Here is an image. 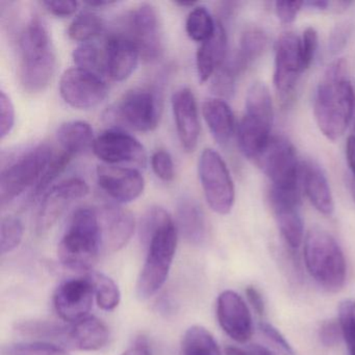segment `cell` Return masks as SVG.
<instances>
[{
	"instance_id": "1",
	"label": "cell",
	"mask_w": 355,
	"mask_h": 355,
	"mask_svg": "<svg viewBox=\"0 0 355 355\" xmlns=\"http://www.w3.org/2000/svg\"><path fill=\"white\" fill-rule=\"evenodd\" d=\"M141 239L148 251L137 282V294L148 299L167 279L178 246V227L165 209L151 207L143 217Z\"/></svg>"
},
{
	"instance_id": "2",
	"label": "cell",
	"mask_w": 355,
	"mask_h": 355,
	"mask_svg": "<svg viewBox=\"0 0 355 355\" xmlns=\"http://www.w3.org/2000/svg\"><path fill=\"white\" fill-rule=\"evenodd\" d=\"M354 109L355 95L347 62L334 60L326 68L315 91L313 114L318 128L328 140H338L348 128Z\"/></svg>"
},
{
	"instance_id": "3",
	"label": "cell",
	"mask_w": 355,
	"mask_h": 355,
	"mask_svg": "<svg viewBox=\"0 0 355 355\" xmlns=\"http://www.w3.org/2000/svg\"><path fill=\"white\" fill-rule=\"evenodd\" d=\"M20 84L28 93H39L53 80L57 65L49 28L40 16L32 15L17 38Z\"/></svg>"
},
{
	"instance_id": "4",
	"label": "cell",
	"mask_w": 355,
	"mask_h": 355,
	"mask_svg": "<svg viewBox=\"0 0 355 355\" xmlns=\"http://www.w3.org/2000/svg\"><path fill=\"white\" fill-rule=\"evenodd\" d=\"M101 247L96 209L95 207L76 209L58 247V257L62 265L74 271L92 269Z\"/></svg>"
},
{
	"instance_id": "5",
	"label": "cell",
	"mask_w": 355,
	"mask_h": 355,
	"mask_svg": "<svg viewBox=\"0 0 355 355\" xmlns=\"http://www.w3.org/2000/svg\"><path fill=\"white\" fill-rule=\"evenodd\" d=\"M273 118V103L269 89L263 83H254L247 92L245 114L238 126L241 151L254 163L271 140Z\"/></svg>"
},
{
	"instance_id": "6",
	"label": "cell",
	"mask_w": 355,
	"mask_h": 355,
	"mask_svg": "<svg viewBox=\"0 0 355 355\" xmlns=\"http://www.w3.org/2000/svg\"><path fill=\"white\" fill-rule=\"evenodd\" d=\"M303 255L307 272L321 288L331 293L344 288L346 259L331 234L320 228L309 230L304 239Z\"/></svg>"
},
{
	"instance_id": "7",
	"label": "cell",
	"mask_w": 355,
	"mask_h": 355,
	"mask_svg": "<svg viewBox=\"0 0 355 355\" xmlns=\"http://www.w3.org/2000/svg\"><path fill=\"white\" fill-rule=\"evenodd\" d=\"M162 115V97L153 88H135L107 110L105 119L137 132H153Z\"/></svg>"
},
{
	"instance_id": "8",
	"label": "cell",
	"mask_w": 355,
	"mask_h": 355,
	"mask_svg": "<svg viewBox=\"0 0 355 355\" xmlns=\"http://www.w3.org/2000/svg\"><path fill=\"white\" fill-rule=\"evenodd\" d=\"M53 157L51 147L41 144L22 153L3 168L0 175L1 207L13 202L22 193L38 184Z\"/></svg>"
},
{
	"instance_id": "9",
	"label": "cell",
	"mask_w": 355,
	"mask_h": 355,
	"mask_svg": "<svg viewBox=\"0 0 355 355\" xmlns=\"http://www.w3.org/2000/svg\"><path fill=\"white\" fill-rule=\"evenodd\" d=\"M114 33L132 41L144 61L155 62L163 55L161 20L157 9L149 3H142L128 12Z\"/></svg>"
},
{
	"instance_id": "10",
	"label": "cell",
	"mask_w": 355,
	"mask_h": 355,
	"mask_svg": "<svg viewBox=\"0 0 355 355\" xmlns=\"http://www.w3.org/2000/svg\"><path fill=\"white\" fill-rule=\"evenodd\" d=\"M279 192L299 193L300 164L292 143L282 136L272 137L261 157L255 162Z\"/></svg>"
},
{
	"instance_id": "11",
	"label": "cell",
	"mask_w": 355,
	"mask_h": 355,
	"mask_svg": "<svg viewBox=\"0 0 355 355\" xmlns=\"http://www.w3.org/2000/svg\"><path fill=\"white\" fill-rule=\"evenodd\" d=\"M198 174L209 207L219 215L230 214L236 192L234 180L221 155L214 149H205L199 159Z\"/></svg>"
},
{
	"instance_id": "12",
	"label": "cell",
	"mask_w": 355,
	"mask_h": 355,
	"mask_svg": "<svg viewBox=\"0 0 355 355\" xmlns=\"http://www.w3.org/2000/svg\"><path fill=\"white\" fill-rule=\"evenodd\" d=\"M107 86L101 76L80 68H71L62 74L60 94L74 109L97 107L107 97Z\"/></svg>"
},
{
	"instance_id": "13",
	"label": "cell",
	"mask_w": 355,
	"mask_h": 355,
	"mask_svg": "<svg viewBox=\"0 0 355 355\" xmlns=\"http://www.w3.org/2000/svg\"><path fill=\"white\" fill-rule=\"evenodd\" d=\"M305 68L301 53V39L293 33H284L275 43L273 83L282 97H288Z\"/></svg>"
},
{
	"instance_id": "14",
	"label": "cell",
	"mask_w": 355,
	"mask_h": 355,
	"mask_svg": "<svg viewBox=\"0 0 355 355\" xmlns=\"http://www.w3.org/2000/svg\"><path fill=\"white\" fill-rule=\"evenodd\" d=\"M93 153L107 165H132L145 167L147 162L144 146L132 135L120 130H109L95 139Z\"/></svg>"
},
{
	"instance_id": "15",
	"label": "cell",
	"mask_w": 355,
	"mask_h": 355,
	"mask_svg": "<svg viewBox=\"0 0 355 355\" xmlns=\"http://www.w3.org/2000/svg\"><path fill=\"white\" fill-rule=\"evenodd\" d=\"M89 194V186L80 178H70L51 188L45 194L37 216L38 234L47 232L61 217L68 205Z\"/></svg>"
},
{
	"instance_id": "16",
	"label": "cell",
	"mask_w": 355,
	"mask_h": 355,
	"mask_svg": "<svg viewBox=\"0 0 355 355\" xmlns=\"http://www.w3.org/2000/svg\"><path fill=\"white\" fill-rule=\"evenodd\" d=\"M92 284L86 278H73L63 282L53 295L55 311L64 321L78 323L88 317L93 304Z\"/></svg>"
},
{
	"instance_id": "17",
	"label": "cell",
	"mask_w": 355,
	"mask_h": 355,
	"mask_svg": "<svg viewBox=\"0 0 355 355\" xmlns=\"http://www.w3.org/2000/svg\"><path fill=\"white\" fill-rule=\"evenodd\" d=\"M217 318L223 331L238 343H246L253 334V321L244 299L234 291L218 297Z\"/></svg>"
},
{
	"instance_id": "18",
	"label": "cell",
	"mask_w": 355,
	"mask_h": 355,
	"mask_svg": "<svg viewBox=\"0 0 355 355\" xmlns=\"http://www.w3.org/2000/svg\"><path fill=\"white\" fill-rule=\"evenodd\" d=\"M96 174L101 190L117 202H132L144 191V178L135 168L105 164L97 167Z\"/></svg>"
},
{
	"instance_id": "19",
	"label": "cell",
	"mask_w": 355,
	"mask_h": 355,
	"mask_svg": "<svg viewBox=\"0 0 355 355\" xmlns=\"http://www.w3.org/2000/svg\"><path fill=\"white\" fill-rule=\"evenodd\" d=\"M95 209L101 230V246L110 252L119 251L134 234V216L116 205H103Z\"/></svg>"
},
{
	"instance_id": "20",
	"label": "cell",
	"mask_w": 355,
	"mask_h": 355,
	"mask_svg": "<svg viewBox=\"0 0 355 355\" xmlns=\"http://www.w3.org/2000/svg\"><path fill=\"white\" fill-rule=\"evenodd\" d=\"M269 200L284 242L290 249H298L304 238L303 221L298 211L300 193L288 194L271 188Z\"/></svg>"
},
{
	"instance_id": "21",
	"label": "cell",
	"mask_w": 355,
	"mask_h": 355,
	"mask_svg": "<svg viewBox=\"0 0 355 355\" xmlns=\"http://www.w3.org/2000/svg\"><path fill=\"white\" fill-rule=\"evenodd\" d=\"M172 111L182 149L193 153L200 136L198 107L191 89L180 88L172 96Z\"/></svg>"
},
{
	"instance_id": "22",
	"label": "cell",
	"mask_w": 355,
	"mask_h": 355,
	"mask_svg": "<svg viewBox=\"0 0 355 355\" xmlns=\"http://www.w3.org/2000/svg\"><path fill=\"white\" fill-rule=\"evenodd\" d=\"M103 55L105 76L115 82H123L130 78L140 59L136 45L115 33H112L105 40Z\"/></svg>"
},
{
	"instance_id": "23",
	"label": "cell",
	"mask_w": 355,
	"mask_h": 355,
	"mask_svg": "<svg viewBox=\"0 0 355 355\" xmlns=\"http://www.w3.org/2000/svg\"><path fill=\"white\" fill-rule=\"evenodd\" d=\"M300 180L309 202L322 215L331 216L334 201L329 182L322 168L313 161L300 163Z\"/></svg>"
},
{
	"instance_id": "24",
	"label": "cell",
	"mask_w": 355,
	"mask_h": 355,
	"mask_svg": "<svg viewBox=\"0 0 355 355\" xmlns=\"http://www.w3.org/2000/svg\"><path fill=\"white\" fill-rule=\"evenodd\" d=\"M227 34L223 24L218 20L215 34L201 43L196 53V68L199 82L205 83L225 63Z\"/></svg>"
},
{
	"instance_id": "25",
	"label": "cell",
	"mask_w": 355,
	"mask_h": 355,
	"mask_svg": "<svg viewBox=\"0 0 355 355\" xmlns=\"http://www.w3.org/2000/svg\"><path fill=\"white\" fill-rule=\"evenodd\" d=\"M110 332L107 325L96 317L80 320L69 328L67 346L83 351H96L109 342Z\"/></svg>"
},
{
	"instance_id": "26",
	"label": "cell",
	"mask_w": 355,
	"mask_h": 355,
	"mask_svg": "<svg viewBox=\"0 0 355 355\" xmlns=\"http://www.w3.org/2000/svg\"><path fill=\"white\" fill-rule=\"evenodd\" d=\"M203 118L220 145H226L232 140L236 130V120L227 103L222 99H207L202 105Z\"/></svg>"
},
{
	"instance_id": "27",
	"label": "cell",
	"mask_w": 355,
	"mask_h": 355,
	"mask_svg": "<svg viewBox=\"0 0 355 355\" xmlns=\"http://www.w3.org/2000/svg\"><path fill=\"white\" fill-rule=\"evenodd\" d=\"M178 226L184 238L191 244L200 245L207 236V220L201 207L191 198H182L178 202Z\"/></svg>"
},
{
	"instance_id": "28",
	"label": "cell",
	"mask_w": 355,
	"mask_h": 355,
	"mask_svg": "<svg viewBox=\"0 0 355 355\" xmlns=\"http://www.w3.org/2000/svg\"><path fill=\"white\" fill-rule=\"evenodd\" d=\"M269 39L261 28L251 26L241 35L240 44L234 58L228 60L232 68L240 76L253 62L257 61L268 47Z\"/></svg>"
},
{
	"instance_id": "29",
	"label": "cell",
	"mask_w": 355,
	"mask_h": 355,
	"mask_svg": "<svg viewBox=\"0 0 355 355\" xmlns=\"http://www.w3.org/2000/svg\"><path fill=\"white\" fill-rule=\"evenodd\" d=\"M57 139L63 151L72 157L92 148L95 141L93 128L85 121H69L62 124L58 130Z\"/></svg>"
},
{
	"instance_id": "30",
	"label": "cell",
	"mask_w": 355,
	"mask_h": 355,
	"mask_svg": "<svg viewBox=\"0 0 355 355\" xmlns=\"http://www.w3.org/2000/svg\"><path fill=\"white\" fill-rule=\"evenodd\" d=\"M182 352V355H222L213 334L201 326H192L184 332Z\"/></svg>"
},
{
	"instance_id": "31",
	"label": "cell",
	"mask_w": 355,
	"mask_h": 355,
	"mask_svg": "<svg viewBox=\"0 0 355 355\" xmlns=\"http://www.w3.org/2000/svg\"><path fill=\"white\" fill-rule=\"evenodd\" d=\"M105 22L103 18L90 11L78 14L68 28L70 39L76 42L88 43L103 34Z\"/></svg>"
},
{
	"instance_id": "32",
	"label": "cell",
	"mask_w": 355,
	"mask_h": 355,
	"mask_svg": "<svg viewBox=\"0 0 355 355\" xmlns=\"http://www.w3.org/2000/svg\"><path fill=\"white\" fill-rule=\"evenodd\" d=\"M88 278L92 284L98 306L103 311L115 309L119 305L121 298L119 288L116 282L105 274L97 272L89 274Z\"/></svg>"
},
{
	"instance_id": "33",
	"label": "cell",
	"mask_w": 355,
	"mask_h": 355,
	"mask_svg": "<svg viewBox=\"0 0 355 355\" xmlns=\"http://www.w3.org/2000/svg\"><path fill=\"white\" fill-rule=\"evenodd\" d=\"M216 26L217 21L214 20L207 8L196 7L187 18L186 32L193 41L203 43L213 37Z\"/></svg>"
},
{
	"instance_id": "34",
	"label": "cell",
	"mask_w": 355,
	"mask_h": 355,
	"mask_svg": "<svg viewBox=\"0 0 355 355\" xmlns=\"http://www.w3.org/2000/svg\"><path fill=\"white\" fill-rule=\"evenodd\" d=\"M16 330L24 336L44 340H58L67 345L69 328L46 321H28L18 324Z\"/></svg>"
},
{
	"instance_id": "35",
	"label": "cell",
	"mask_w": 355,
	"mask_h": 355,
	"mask_svg": "<svg viewBox=\"0 0 355 355\" xmlns=\"http://www.w3.org/2000/svg\"><path fill=\"white\" fill-rule=\"evenodd\" d=\"M73 61L78 68L92 72L103 78L105 74L103 51L92 43H82L73 51Z\"/></svg>"
},
{
	"instance_id": "36",
	"label": "cell",
	"mask_w": 355,
	"mask_h": 355,
	"mask_svg": "<svg viewBox=\"0 0 355 355\" xmlns=\"http://www.w3.org/2000/svg\"><path fill=\"white\" fill-rule=\"evenodd\" d=\"M24 236L22 222L15 216H7L1 220L0 230V252H11L19 246Z\"/></svg>"
},
{
	"instance_id": "37",
	"label": "cell",
	"mask_w": 355,
	"mask_h": 355,
	"mask_svg": "<svg viewBox=\"0 0 355 355\" xmlns=\"http://www.w3.org/2000/svg\"><path fill=\"white\" fill-rule=\"evenodd\" d=\"M72 155L69 153L62 151L59 155H53L51 164H49L47 169L43 173L42 178L39 180L38 184L35 186L34 192H33V199L40 196L49 188L51 184L57 180L60 174L63 173L64 170L69 165L70 161L72 159Z\"/></svg>"
},
{
	"instance_id": "38",
	"label": "cell",
	"mask_w": 355,
	"mask_h": 355,
	"mask_svg": "<svg viewBox=\"0 0 355 355\" xmlns=\"http://www.w3.org/2000/svg\"><path fill=\"white\" fill-rule=\"evenodd\" d=\"M338 322L350 353L355 352V301L347 299L340 303Z\"/></svg>"
},
{
	"instance_id": "39",
	"label": "cell",
	"mask_w": 355,
	"mask_h": 355,
	"mask_svg": "<svg viewBox=\"0 0 355 355\" xmlns=\"http://www.w3.org/2000/svg\"><path fill=\"white\" fill-rule=\"evenodd\" d=\"M239 74L234 68L225 61V63L214 74L211 82V91L214 94L224 98H230L234 95L236 89V78Z\"/></svg>"
},
{
	"instance_id": "40",
	"label": "cell",
	"mask_w": 355,
	"mask_h": 355,
	"mask_svg": "<svg viewBox=\"0 0 355 355\" xmlns=\"http://www.w3.org/2000/svg\"><path fill=\"white\" fill-rule=\"evenodd\" d=\"M9 355H70L65 349L51 343H26L13 345L8 350Z\"/></svg>"
},
{
	"instance_id": "41",
	"label": "cell",
	"mask_w": 355,
	"mask_h": 355,
	"mask_svg": "<svg viewBox=\"0 0 355 355\" xmlns=\"http://www.w3.org/2000/svg\"><path fill=\"white\" fill-rule=\"evenodd\" d=\"M151 166L157 178L164 182H171L175 176L173 159L168 151L159 149L151 157Z\"/></svg>"
},
{
	"instance_id": "42",
	"label": "cell",
	"mask_w": 355,
	"mask_h": 355,
	"mask_svg": "<svg viewBox=\"0 0 355 355\" xmlns=\"http://www.w3.org/2000/svg\"><path fill=\"white\" fill-rule=\"evenodd\" d=\"M15 124V109L5 91L0 92V137L5 139Z\"/></svg>"
},
{
	"instance_id": "43",
	"label": "cell",
	"mask_w": 355,
	"mask_h": 355,
	"mask_svg": "<svg viewBox=\"0 0 355 355\" xmlns=\"http://www.w3.org/2000/svg\"><path fill=\"white\" fill-rule=\"evenodd\" d=\"M259 326V331L263 334V336L276 348L279 349L284 355H295L292 347L277 328L267 322H261Z\"/></svg>"
},
{
	"instance_id": "44",
	"label": "cell",
	"mask_w": 355,
	"mask_h": 355,
	"mask_svg": "<svg viewBox=\"0 0 355 355\" xmlns=\"http://www.w3.org/2000/svg\"><path fill=\"white\" fill-rule=\"evenodd\" d=\"M352 31L353 26L348 22L340 24L332 30L329 37V43H328L329 51L332 55H336L345 49L351 35H352Z\"/></svg>"
},
{
	"instance_id": "45",
	"label": "cell",
	"mask_w": 355,
	"mask_h": 355,
	"mask_svg": "<svg viewBox=\"0 0 355 355\" xmlns=\"http://www.w3.org/2000/svg\"><path fill=\"white\" fill-rule=\"evenodd\" d=\"M318 49V33L313 28H307L301 38V53L305 70L313 63Z\"/></svg>"
},
{
	"instance_id": "46",
	"label": "cell",
	"mask_w": 355,
	"mask_h": 355,
	"mask_svg": "<svg viewBox=\"0 0 355 355\" xmlns=\"http://www.w3.org/2000/svg\"><path fill=\"white\" fill-rule=\"evenodd\" d=\"M304 3L302 1H277L275 3V13L280 22L290 24L295 21Z\"/></svg>"
},
{
	"instance_id": "47",
	"label": "cell",
	"mask_w": 355,
	"mask_h": 355,
	"mask_svg": "<svg viewBox=\"0 0 355 355\" xmlns=\"http://www.w3.org/2000/svg\"><path fill=\"white\" fill-rule=\"evenodd\" d=\"M319 338L322 344L325 347H334L338 344L343 338L338 322L329 320L322 324L319 329Z\"/></svg>"
},
{
	"instance_id": "48",
	"label": "cell",
	"mask_w": 355,
	"mask_h": 355,
	"mask_svg": "<svg viewBox=\"0 0 355 355\" xmlns=\"http://www.w3.org/2000/svg\"><path fill=\"white\" fill-rule=\"evenodd\" d=\"M42 5L46 8L47 11L58 17H68L73 15L78 10V3L74 0H47L43 1Z\"/></svg>"
},
{
	"instance_id": "49",
	"label": "cell",
	"mask_w": 355,
	"mask_h": 355,
	"mask_svg": "<svg viewBox=\"0 0 355 355\" xmlns=\"http://www.w3.org/2000/svg\"><path fill=\"white\" fill-rule=\"evenodd\" d=\"M245 292H246L247 299H248L249 303H250L253 309L259 315H263L265 313V302H263V296H261L259 291L254 286H247Z\"/></svg>"
},
{
	"instance_id": "50",
	"label": "cell",
	"mask_w": 355,
	"mask_h": 355,
	"mask_svg": "<svg viewBox=\"0 0 355 355\" xmlns=\"http://www.w3.org/2000/svg\"><path fill=\"white\" fill-rule=\"evenodd\" d=\"M346 157L349 168L355 178V136H350L347 139Z\"/></svg>"
},
{
	"instance_id": "51",
	"label": "cell",
	"mask_w": 355,
	"mask_h": 355,
	"mask_svg": "<svg viewBox=\"0 0 355 355\" xmlns=\"http://www.w3.org/2000/svg\"><path fill=\"white\" fill-rule=\"evenodd\" d=\"M122 355H151V351L149 350L148 345L145 340H140L130 347Z\"/></svg>"
},
{
	"instance_id": "52",
	"label": "cell",
	"mask_w": 355,
	"mask_h": 355,
	"mask_svg": "<svg viewBox=\"0 0 355 355\" xmlns=\"http://www.w3.org/2000/svg\"><path fill=\"white\" fill-rule=\"evenodd\" d=\"M304 6H306L309 9L315 10V11H325L329 8L330 3L328 1H323V0H318V1H309V3H304Z\"/></svg>"
},
{
	"instance_id": "53",
	"label": "cell",
	"mask_w": 355,
	"mask_h": 355,
	"mask_svg": "<svg viewBox=\"0 0 355 355\" xmlns=\"http://www.w3.org/2000/svg\"><path fill=\"white\" fill-rule=\"evenodd\" d=\"M249 355H274L272 354L271 351L268 350L265 347L261 345H251L248 349Z\"/></svg>"
},
{
	"instance_id": "54",
	"label": "cell",
	"mask_w": 355,
	"mask_h": 355,
	"mask_svg": "<svg viewBox=\"0 0 355 355\" xmlns=\"http://www.w3.org/2000/svg\"><path fill=\"white\" fill-rule=\"evenodd\" d=\"M224 353H225V355H249L248 351L243 350V349L234 346L226 347L224 349Z\"/></svg>"
},
{
	"instance_id": "55",
	"label": "cell",
	"mask_w": 355,
	"mask_h": 355,
	"mask_svg": "<svg viewBox=\"0 0 355 355\" xmlns=\"http://www.w3.org/2000/svg\"><path fill=\"white\" fill-rule=\"evenodd\" d=\"M114 3H116L115 1H88L87 5L91 8H103L114 5Z\"/></svg>"
},
{
	"instance_id": "56",
	"label": "cell",
	"mask_w": 355,
	"mask_h": 355,
	"mask_svg": "<svg viewBox=\"0 0 355 355\" xmlns=\"http://www.w3.org/2000/svg\"><path fill=\"white\" fill-rule=\"evenodd\" d=\"M349 189H350L351 196H352L353 201L355 202V178H350L349 180Z\"/></svg>"
},
{
	"instance_id": "57",
	"label": "cell",
	"mask_w": 355,
	"mask_h": 355,
	"mask_svg": "<svg viewBox=\"0 0 355 355\" xmlns=\"http://www.w3.org/2000/svg\"><path fill=\"white\" fill-rule=\"evenodd\" d=\"M176 5L182 6V7H193L195 5L192 1H178Z\"/></svg>"
},
{
	"instance_id": "58",
	"label": "cell",
	"mask_w": 355,
	"mask_h": 355,
	"mask_svg": "<svg viewBox=\"0 0 355 355\" xmlns=\"http://www.w3.org/2000/svg\"><path fill=\"white\" fill-rule=\"evenodd\" d=\"M353 128H354V132H355V116H354V124H353Z\"/></svg>"
},
{
	"instance_id": "59",
	"label": "cell",
	"mask_w": 355,
	"mask_h": 355,
	"mask_svg": "<svg viewBox=\"0 0 355 355\" xmlns=\"http://www.w3.org/2000/svg\"><path fill=\"white\" fill-rule=\"evenodd\" d=\"M350 355H355V352H351Z\"/></svg>"
}]
</instances>
